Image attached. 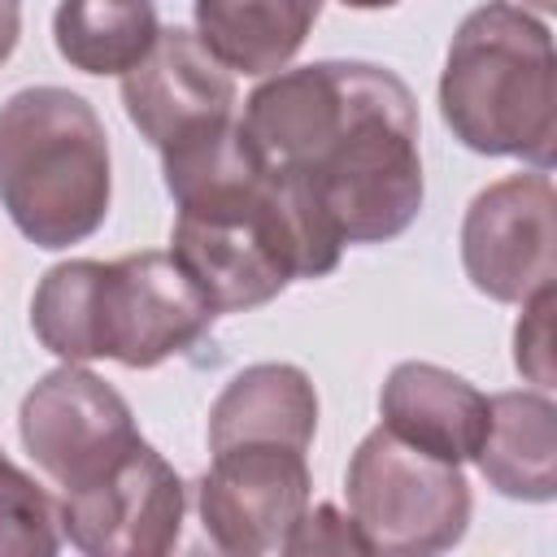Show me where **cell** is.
Wrapping results in <instances>:
<instances>
[{"label": "cell", "mask_w": 557, "mask_h": 557, "mask_svg": "<svg viewBox=\"0 0 557 557\" xmlns=\"http://www.w3.org/2000/svg\"><path fill=\"white\" fill-rule=\"evenodd\" d=\"M239 131L257 161L305 187L344 244H383L422 213L418 100L374 61H313L265 78Z\"/></svg>", "instance_id": "obj_1"}, {"label": "cell", "mask_w": 557, "mask_h": 557, "mask_svg": "<svg viewBox=\"0 0 557 557\" xmlns=\"http://www.w3.org/2000/svg\"><path fill=\"white\" fill-rule=\"evenodd\" d=\"M161 174L178 209L170 252L218 313L257 309L287 283L339 265L335 222L305 187L257 161L239 117L161 152Z\"/></svg>", "instance_id": "obj_2"}, {"label": "cell", "mask_w": 557, "mask_h": 557, "mask_svg": "<svg viewBox=\"0 0 557 557\" xmlns=\"http://www.w3.org/2000/svg\"><path fill=\"white\" fill-rule=\"evenodd\" d=\"M218 309L174 252H126L117 261H61L30 296V331L61 361L109 357L152 370L196 348Z\"/></svg>", "instance_id": "obj_3"}, {"label": "cell", "mask_w": 557, "mask_h": 557, "mask_svg": "<svg viewBox=\"0 0 557 557\" xmlns=\"http://www.w3.org/2000/svg\"><path fill=\"white\" fill-rule=\"evenodd\" d=\"M440 113L470 152L553 170L557 61L544 17L513 0L470 9L444 57Z\"/></svg>", "instance_id": "obj_4"}, {"label": "cell", "mask_w": 557, "mask_h": 557, "mask_svg": "<svg viewBox=\"0 0 557 557\" xmlns=\"http://www.w3.org/2000/svg\"><path fill=\"white\" fill-rule=\"evenodd\" d=\"M113 161L100 113L70 87H22L0 104V205L35 248L104 226Z\"/></svg>", "instance_id": "obj_5"}, {"label": "cell", "mask_w": 557, "mask_h": 557, "mask_svg": "<svg viewBox=\"0 0 557 557\" xmlns=\"http://www.w3.org/2000/svg\"><path fill=\"white\" fill-rule=\"evenodd\" d=\"M344 496L366 548L383 557L444 553L461 544L470 527V483L461 466L396 440L387 426L357 444Z\"/></svg>", "instance_id": "obj_6"}, {"label": "cell", "mask_w": 557, "mask_h": 557, "mask_svg": "<svg viewBox=\"0 0 557 557\" xmlns=\"http://www.w3.org/2000/svg\"><path fill=\"white\" fill-rule=\"evenodd\" d=\"M17 431L61 496L100 483L144 440L126 396L74 361L48 370L22 396Z\"/></svg>", "instance_id": "obj_7"}, {"label": "cell", "mask_w": 557, "mask_h": 557, "mask_svg": "<svg viewBox=\"0 0 557 557\" xmlns=\"http://www.w3.org/2000/svg\"><path fill=\"white\" fill-rule=\"evenodd\" d=\"M309 461L287 444H231L218 448L196 505L213 548L235 557L287 553L296 522L309 509Z\"/></svg>", "instance_id": "obj_8"}, {"label": "cell", "mask_w": 557, "mask_h": 557, "mask_svg": "<svg viewBox=\"0 0 557 557\" xmlns=\"http://www.w3.org/2000/svg\"><path fill=\"white\" fill-rule=\"evenodd\" d=\"M557 200L548 170L509 174L483 187L461 222V265L474 292L522 305L557 278Z\"/></svg>", "instance_id": "obj_9"}, {"label": "cell", "mask_w": 557, "mask_h": 557, "mask_svg": "<svg viewBox=\"0 0 557 557\" xmlns=\"http://www.w3.org/2000/svg\"><path fill=\"white\" fill-rule=\"evenodd\" d=\"M183 509L187 487L148 440L100 483L57 500L61 535L87 557H161L178 544Z\"/></svg>", "instance_id": "obj_10"}, {"label": "cell", "mask_w": 557, "mask_h": 557, "mask_svg": "<svg viewBox=\"0 0 557 557\" xmlns=\"http://www.w3.org/2000/svg\"><path fill=\"white\" fill-rule=\"evenodd\" d=\"M122 104L157 152H174L235 117V78L196 30L161 26L144 61L122 74Z\"/></svg>", "instance_id": "obj_11"}, {"label": "cell", "mask_w": 557, "mask_h": 557, "mask_svg": "<svg viewBox=\"0 0 557 557\" xmlns=\"http://www.w3.org/2000/svg\"><path fill=\"white\" fill-rule=\"evenodd\" d=\"M379 413L396 440L461 466V461H474L483 444L487 396L470 379L435 361H400L392 366L379 392Z\"/></svg>", "instance_id": "obj_12"}, {"label": "cell", "mask_w": 557, "mask_h": 557, "mask_svg": "<svg viewBox=\"0 0 557 557\" xmlns=\"http://www.w3.org/2000/svg\"><path fill=\"white\" fill-rule=\"evenodd\" d=\"M318 431V392L292 361L244 366L209 405V453L231 444H287L309 453Z\"/></svg>", "instance_id": "obj_13"}, {"label": "cell", "mask_w": 557, "mask_h": 557, "mask_svg": "<svg viewBox=\"0 0 557 557\" xmlns=\"http://www.w3.org/2000/svg\"><path fill=\"white\" fill-rule=\"evenodd\" d=\"M487 487L509 500L544 505L557 496V409L548 392L487 396V426L474 453Z\"/></svg>", "instance_id": "obj_14"}, {"label": "cell", "mask_w": 557, "mask_h": 557, "mask_svg": "<svg viewBox=\"0 0 557 557\" xmlns=\"http://www.w3.org/2000/svg\"><path fill=\"white\" fill-rule=\"evenodd\" d=\"M196 39L235 74H278L309 39L322 0H196Z\"/></svg>", "instance_id": "obj_15"}, {"label": "cell", "mask_w": 557, "mask_h": 557, "mask_svg": "<svg viewBox=\"0 0 557 557\" xmlns=\"http://www.w3.org/2000/svg\"><path fill=\"white\" fill-rule=\"evenodd\" d=\"M157 30L152 0H61L52 13L57 52L83 74H126L144 61Z\"/></svg>", "instance_id": "obj_16"}, {"label": "cell", "mask_w": 557, "mask_h": 557, "mask_svg": "<svg viewBox=\"0 0 557 557\" xmlns=\"http://www.w3.org/2000/svg\"><path fill=\"white\" fill-rule=\"evenodd\" d=\"M61 548L57 500L0 453V557H48Z\"/></svg>", "instance_id": "obj_17"}, {"label": "cell", "mask_w": 557, "mask_h": 557, "mask_svg": "<svg viewBox=\"0 0 557 557\" xmlns=\"http://www.w3.org/2000/svg\"><path fill=\"white\" fill-rule=\"evenodd\" d=\"M553 305L557 287H540L522 300V318L513 326V366L540 392H553Z\"/></svg>", "instance_id": "obj_18"}, {"label": "cell", "mask_w": 557, "mask_h": 557, "mask_svg": "<svg viewBox=\"0 0 557 557\" xmlns=\"http://www.w3.org/2000/svg\"><path fill=\"white\" fill-rule=\"evenodd\" d=\"M287 553H370L352 513H339L335 505H309L296 522Z\"/></svg>", "instance_id": "obj_19"}, {"label": "cell", "mask_w": 557, "mask_h": 557, "mask_svg": "<svg viewBox=\"0 0 557 557\" xmlns=\"http://www.w3.org/2000/svg\"><path fill=\"white\" fill-rule=\"evenodd\" d=\"M22 39V4L17 0H0V65L13 57Z\"/></svg>", "instance_id": "obj_20"}, {"label": "cell", "mask_w": 557, "mask_h": 557, "mask_svg": "<svg viewBox=\"0 0 557 557\" xmlns=\"http://www.w3.org/2000/svg\"><path fill=\"white\" fill-rule=\"evenodd\" d=\"M348 9H392V4H400V0H344Z\"/></svg>", "instance_id": "obj_21"}, {"label": "cell", "mask_w": 557, "mask_h": 557, "mask_svg": "<svg viewBox=\"0 0 557 557\" xmlns=\"http://www.w3.org/2000/svg\"><path fill=\"white\" fill-rule=\"evenodd\" d=\"M522 4H535L540 13H553V4H557V0H522Z\"/></svg>", "instance_id": "obj_22"}]
</instances>
